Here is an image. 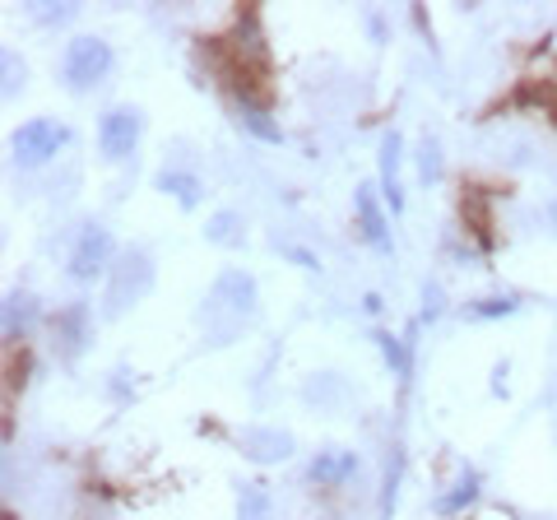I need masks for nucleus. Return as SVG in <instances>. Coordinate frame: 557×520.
I'll use <instances>...</instances> for the list:
<instances>
[{"instance_id": "1", "label": "nucleus", "mask_w": 557, "mask_h": 520, "mask_svg": "<svg viewBox=\"0 0 557 520\" xmlns=\"http://www.w3.org/2000/svg\"><path fill=\"white\" fill-rule=\"evenodd\" d=\"M256 317V280L247 270H223L214 288H209V298L200 307V325H205V339L209 344H233L242 331H247V321Z\"/></svg>"}, {"instance_id": "24", "label": "nucleus", "mask_w": 557, "mask_h": 520, "mask_svg": "<svg viewBox=\"0 0 557 520\" xmlns=\"http://www.w3.org/2000/svg\"><path fill=\"white\" fill-rule=\"evenodd\" d=\"M469 219H474V233H479V242L487 247V210H483V196H479V190H469Z\"/></svg>"}, {"instance_id": "19", "label": "nucleus", "mask_w": 557, "mask_h": 520, "mask_svg": "<svg viewBox=\"0 0 557 520\" xmlns=\"http://www.w3.org/2000/svg\"><path fill=\"white\" fill-rule=\"evenodd\" d=\"M399 470H405V456H391V465H386V488H381V520H386L391 511H395V497H399Z\"/></svg>"}, {"instance_id": "3", "label": "nucleus", "mask_w": 557, "mask_h": 520, "mask_svg": "<svg viewBox=\"0 0 557 520\" xmlns=\"http://www.w3.org/2000/svg\"><path fill=\"white\" fill-rule=\"evenodd\" d=\"M112 71V47L102 38H75L65 47V61H61V79L70 94H89L94 84H102Z\"/></svg>"}, {"instance_id": "17", "label": "nucleus", "mask_w": 557, "mask_h": 520, "mask_svg": "<svg viewBox=\"0 0 557 520\" xmlns=\"http://www.w3.org/2000/svg\"><path fill=\"white\" fill-rule=\"evenodd\" d=\"M205 237L219 242V247H237L242 242V214L237 210H219L214 219L205 223Z\"/></svg>"}, {"instance_id": "14", "label": "nucleus", "mask_w": 557, "mask_h": 520, "mask_svg": "<svg viewBox=\"0 0 557 520\" xmlns=\"http://www.w3.org/2000/svg\"><path fill=\"white\" fill-rule=\"evenodd\" d=\"M474 497H479V474H474V470H465L456 483H450V493H437V497H432V511H437V516H456V511H465Z\"/></svg>"}, {"instance_id": "21", "label": "nucleus", "mask_w": 557, "mask_h": 520, "mask_svg": "<svg viewBox=\"0 0 557 520\" xmlns=\"http://www.w3.org/2000/svg\"><path fill=\"white\" fill-rule=\"evenodd\" d=\"M516 307H520L516 298H483V302L469 307V317H474V321H493V317H511Z\"/></svg>"}, {"instance_id": "12", "label": "nucleus", "mask_w": 557, "mask_h": 520, "mask_svg": "<svg viewBox=\"0 0 557 520\" xmlns=\"http://www.w3.org/2000/svg\"><path fill=\"white\" fill-rule=\"evenodd\" d=\"M33 321H38V302H33V293H10L5 298V339H24L33 331Z\"/></svg>"}, {"instance_id": "22", "label": "nucleus", "mask_w": 557, "mask_h": 520, "mask_svg": "<svg viewBox=\"0 0 557 520\" xmlns=\"http://www.w3.org/2000/svg\"><path fill=\"white\" fill-rule=\"evenodd\" d=\"M0 65H5V98H14V94L24 89V61L5 47V51H0Z\"/></svg>"}, {"instance_id": "6", "label": "nucleus", "mask_w": 557, "mask_h": 520, "mask_svg": "<svg viewBox=\"0 0 557 520\" xmlns=\"http://www.w3.org/2000/svg\"><path fill=\"white\" fill-rule=\"evenodd\" d=\"M139 112L135 108H108L98 121V149H102V159L108 163H121V159H131L135 145H139Z\"/></svg>"}, {"instance_id": "10", "label": "nucleus", "mask_w": 557, "mask_h": 520, "mask_svg": "<svg viewBox=\"0 0 557 520\" xmlns=\"http://www.w3.org/2000/svg\"><path fill=\"white\" fill-rule=\"evenodd\" d=\"M311 483H321V488H339L358 474V456L344 446H330V450H317V460H311Z\"/></svg>"}, {"instance_id": "16", "label": "nucleus", "mask_w": 557, "mask_h": 520, "mask_svg": "<svg viewBox=\"0 0 557 520\" xmlns=\"http://www.w3.org/2000/svg\"><path fill=\"white\" fill-rule=\"evenodd\" d=\"M159 190H168V196H177L182 200V210H196L200 205V177L196 172H177V168H163L159 172Z\"/></svg>"}, {"instance_id": "2", "label": "nucleus", "mask_w": 557, "mask_h": 520, "mask_svg": "<svg viewBox=\"0 0 557 520\" xmlns=\"http://www.w3.org/2000/svg\"><path fill=\"white\" fill-rule=\"evenodd\" d=\"M153 288V260L145 247H126L116 256V265L108 270V317H121L139 298H149Z\"/></svg>"}, {"instance_id": "15", "label": "nucleus", "mask_w": 557, "mask_h": 520, "mask_svg": "<svg viewBox=\"0 0 557 520\" xmlns=\"http://www.w3.org/2000/svg\"><path fill=\"white\" fill-rule=\"evenodd\" d=\"M84 331H89V307H84V302H70L61 317H57V335H61V344H65L70 358L84 349Z\"/></svg>"}, {"instance_id": "20", "label": "nucleus", "mask_w": 557, "mask_h": 520, "mask_svg": "<svg viewBox=\"0 0 557 520\" xmlns=\"http://www.w3.org/2000/svg\"><path fill=\"white\" fill-rule=\"evenodd\" d=\"M376 344H381V354H386V362L395 368V376H409V354H405V344H399L395 335H386V331L376 335Z\"/></svg>"}, {"instance_id": "11", "label": "nucleus", "mask_w": 557, "mask_h": 520, "mask_svg": "<svg viewBox=\"0 0 557 520\" xmlns=\"http://www.w3.org/2000/svg\"><path fill=\"white\" fill-rule=\"evenodd\" d=\"M381 196L391 200V210H405V186H399V135L391 131L381 140Z\"/></svg>"}, {"instance_id": "5", "label": "nucleus", "mask_w": 557, "mask_h": 520, "mask_svg": "<svg viewBox=\"0 0 557 520\" xmlns=\"http://www.w3.org/2000/svg\"><path fill=\"white\" fill-rule=\"evenodd\" d=\"M112 265H116L112 260V233L102 228V223H89V228L75 237V247H70V280L89 284Z\"/></svg>"}, {"instance_id": "13", "label": "nucleus", "mask_w": 557, "mask_h": 520, "mask_svg": "<svg viewBox=\"0 0 557 520\" xmlns=\"http://www.w3.org/2000/svg\"><path fill=\"white\" fill-rule=\"evenodd\" d=\"M237 121L256 135V140H265V145H284V131H278V121H270V112L260 108V102L237 98Z\"/></svg>"}, {"instance_id": "9", "label": "nucleus", "mask_w": 557, "mask_h": 520, "mask_svg": "<svg viewBox=\"0 0 557 520\" xmlns=\"http://www.w3.org/2000/svg\"><path fill=\"white\" fill-rule=\"evenodd\" d=\"M233 51L242 57V65H265L270 61V47H265V33H260V14L256 10H242L237 14V24H233Z\"/></svg>"}, {"instance_id": "26", "label": "nucleus", "mask_w": 557, "mask_h": 520, "mask_svg": "<svg viewBox=\"0 0 557 520\" xmlns=\"http://www.w3.org/2000/svg\"><path fill=\"white\" fill-rule=\"evenodd\" d=\"M548 219H553V228H557V196L548 200Z\"/></svg>"}, {"instance_id": "23", "label": "nucleus", "mask_w": 557, "mask_h": 520, "mask_svg": "<svg viewBox=\"0 0 557 520\" xmlns=\"http://www.w3.org/2000/svg\"><path fill=\"white\" fill-rule=\"evenodd\" d=\"M418 172H423V182H437V177H442L437 140H428V135H423V149H418Z\"/></svg>"}, {"instance_id": "4", "label": "nucleus", "mask_w": 557, "mask_h": 520, "mask_svg": "<svg viewBox=\"0 0 557 520\" xmlns=\"http://www.w3.org/2000/svg\"><path fill=\"white\" fill-rule=\"evenodd\" d=\"M61 145H65V126L61 121H47V116L24 121V126L10 135V153L20 168H42Z\"/></svg>"}, {"instance_id": "8", "label": "nucleus", "mask_w": 557, "mask_h": 520, "mask_svg": "<svg viewBox=\"0 0 557 520\" xmlns=\"http://www.w3.org/2000/svg\"><path fill=\"white\" fill-rule=\"evenodd\" d=\"M354 210H358V233H362V242L391 256V228H386V214H381V205H376V186H372V182L354 186Z\"/></svg>"}, {"instance_id": "18", "label": "nucleus", "mask_w": 557, "mask_h": 520, "mask_svg": "<svg viewBox=\"0 0 557 520\" xmlns=\"http://www.w3.org/2000/svg\"><path fill=\"white\" fill-rule=\"evenodd\" d=\"M237 520H270V488L265 483H242Z\"/></svg>"}, {"instance_id": "7", "label": "nucleus", "mask_w": 557, "mask_h": 520, "mask_svg": "<svg viewBox=\"0 0 557 520\" xmlns=\"http://www.w3.org/2000/svg\"><path fill=\"white\" fill-rule=\"evenodd\" d=\"M237 446L242 456H251L256 465H278L293 456V432H278V428H242L237 432Z\"/></svg>"}, {"instance_id": "25", "label": "nucleus", "mask_w": 557, "mask_h": 520, "mask_svg": "<svg viewBox=\"0 0 557 520\" xmlns=\"http://www.w3.org/2000/svg\"><path fill=\"white\" fill-rule=\"evenodd\" d=\"M70 14H75V5H57V10H42V5H33V20H42V24H65Z\"/></svg>"}]
</instances>
